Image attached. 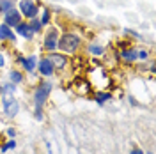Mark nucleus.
I'll list each match as a JSON object with an SVG mask.
<instances>
[{
  "mask_svg": "<svg viewBox=\"0 0 156 154\" xmlns=\"http://www.w3.org/2000/svg\"><path fill=\"white\" fill-rule=\"evenodd\" d=\"M20 9H21V12L27 16V18H34L36 14H37V7L30 2V0H21V4H20Z\"/></svg>",
  "mask_w": 156,
  "mask_h": 154,
  "instance_id": "20e7f679",
  "label": "nucleus"
},
{
  "mask_svg": "<svg viewBox=\"0 0 156 154\" xmlns=\"http://www.w3.org/2000/svg\"><path fill=\"white\" fill-rule=\"evenodd\" d=\"M129 154H144V152H142V151H138V149H135V151H131Z\"/></svg>",
  "mask_w": 156,
  "mask_h": 154,
  "instance_id": "412c9836",
  "label": "nucleus"
},
{
  "mask_svg": "<svg viewBox=\"0 0 156 154\" xmlns=\"http://www.w3.org/2000/svg\"><path fill=\"white\" fill-rule=\"evenodd\" d=\"M90 51H92V53H96V55H101V51H103V50L99 48V46H90Z\"/></svg>",
  "mask_w": 156,
  "mask_h": 154,
  "instance_id": "f3484780",
  "label": "nucleus"
},
{
  "mask_svg": "<svg viewBox=\"0 0 156 154\" xmlns=\"http://www.w3.org/2000/svg\"><path fill=\"white\" fill-rule=\"evenodd\" d=\"M18 34H21L23 37H27V39H30L32 37V34H34V30L30 29L29 25H23V23H18Z\"/></svg>",
  "mask_w": 156,
  "mask_h": 154,
  "instance_id": "1a4fd4ad",
  "label": "nucleus"
},
{
  "mask_svg": "<svg viewBox=\"0 0 156 154\" xmlns=\"http://www.w3.org/2000/svg\"><path fill=\"white\" fill-rule=\"evenodd\" d=\"M14 145H16V142H7V144H5L4 147H2V151H7V149H12Z\"/></svg>",
  "mask_w": 156,
  "mask_h": 154,
  "instance_id": "dca6fc26",
  "label": "nucleus"
},
{
  "mask_svg": "<svg viewBox=\"0 0 156 154\" xmlns=\"http://www.w3.org/2000/svg\"><path fill=\"white\" fill-rule=\"evenodd\" d=\"M21 62H23V66H25V69L27 71H32L34 69V66H36V57H29V58H20Z\"/></svg>",
  "mask_w": 156,
  "mask_h": 154,
  "instance_id": "9b49d317",
  "label": "nucleus"
},
{
  "mask_svg": "<svg viewBox=\"0 0 156 154\" xmlns=\"http://www.w3.org/2000/svg\"><path fill=\"white\" fill-rule=\"evenodd\" d=\"M136 55H138V58H146V57H147L146 51H140V53H136Z\"/></svg>",
  "mask_w": 156,
  "mask_h": 154,
  "instance_id": "6ab92c4d",
  "label": "nucleus"
},
{
  "mask_svg": "<svg viewBox=\"0 0 156 154\" xmlns=\"http://www.w3.org/2000/svg\"><path fill=\"white\" fill-rule=\"evenodd\" d=\"M4 62H5V60H4V57H2V55H0V66H4Z\"/></svg>",
  "mask_w": 156,
  "mask_h": 154,
  "instance_id": "4be33fe9",
  "label": "nucleus"
},
{
  "mask_svg": "<svg viewBox=\"0 0 156 154\" xmlns=\"http://www.w3.org/2000/svg\"><path fill=\"white\" fill-rule=\"evenodd\" d=\"M11 80H12L14 83H18V82H21V75H20L18 71H12V73H11Z\"/></svg>",
  "mask_w": 156,
  "mask_h": 154,
  "instance_id": "4468645a",
  "label": "nucleus"
},
{
  "mask_svg": "<svg viewBox=\"0 0 156 154\" xmlns=\"http://www.w3.org/2000/svg\"><path fill=\"white\" fill-rule=\"evenodd\" d=\"M44 46H46L48 50H53L55 46H57V32H55V30H51V32L48 34V37L44 39Z\"/></svg>",
  "mask_w": 156,
  "mask_h": 154,
  "instance_id": "6e6552de",
  "label": "nucleus"
},
{
  "mask_svg": "<svg viewBox=\"0 0 156 154\" xmlns=\"http://www.w3.org/2000/svg\"><path fill=\"white\" fill-rule=\"evenodd\" d=\"M48 11H44V14H43V18H41V23H43V25H44V23H48Z\"/></svg>",
  "mask_w": 156,
  "mask_h": 154,
  "instance_id": "a211bd4d",
  "label": "nucleus"
},
{
  "mask_svg": "<svg viewBox=\"0 0 156 154\" xmlns=\"http://www.w3.org/2000/svg\"><path fill=\"white\" fill-rule=\"evenodd\" d=\"M51 64L53 66H58V68H64L66 66V57L64 55H51Z\"/></svg>",
  "mask_w": 156,
  "mask_h": 154,
  "instance_id": "9d476101",
  "label": "nucleus"
},
{
  "mask_svg": "<svg viewBox=\"0 0 156 154\" xmlns=\"http://www.w3.org/2000/svg\"><path fill=\"white\" fill-rule=\"evenodd\" d=\"M0 39H7V41H14L16 39L14 32L9 29V25H2L0 27Z\"/></svg>",
  "mask_w": 156,
  "mask_h": 154,
  "instance_id": "0eeeda50",
  "label": "nucleus"
},
{
  "mask_svg": "<svg viewBox=\"0 0 156 154\" xmlns=\"http://www.w3.org/2000/svg\"><path fill=\"white\" fill-rule=\"evenodd\" d=\"M12 7H14V2H12V0H2V2H0V11H2V12H7V11H11Z\"/></svg>",
  "mask_w": 156,
  "mask_h": 154,
  "instance_id": "f8f14e48",
  "label": "nucleus"
},
{
  "mask_svg": "<svg viewBox=\"0 0 156 154\" xmlns=\"http://www.w3.org/2000/svg\"><path fill=\"white\" fill-rule=\"evenodd\" d=\"M122 58L128 60V62H131V60H135L136 58V51H133V50H126V51H122Z\"/></svg>",
  "mask_w": 156,
  "mask_h": 154,
  "instance_id": "ddd939ff",
  "label": "nucleus"
},
{
  "mask_svg": "<svg viewBox=\"0 0 156 154\" xmlns=\"http://www.w3.org/2000/svg\"><path fill=\"white\" fill-rule=\"evenodd\" d=\"M2 99H4V106H5V114L9 117H14L18 114V103L14 97V85H5L2 89Z\"/></svg>",
  "mask_w": 156,
  "mask_h": 154,
  "instance_id": "f257e3e1",
  "label": "nucleus"
},
{
  "mask_svg": "<svg viewBox=\"0 0 156 154\" xmlns=\"http://www.w3.org/2000/svg\"><path fill=\"white\" fill-rule=\"evenodd\" d=\"M0 94H2V87H0Z\"/></svg>",
  "mask_w": 156,
  "mask_h": 154,
  "instance_id": "5701e85b",
  "label": "nucleus"
},
{
  "mask_svg": "<svg viewBox=\"0 0 156 154\" xmlns=\"http://www.w3.org/2000/svg\"><path fill=\"white\" fill-rule=\"evenodd\" d=\"M48 92H50V83H43V85L36 90V106H37V114H39V110H41V106L44 105V101H46V97H48Z\"/></svg>",
  "mask_w": 156,
  "mask_h": 154,
  "instance_id": "7ed1b4c3",
  "label": "nucleus"
},
{
  "mask_svg": "<svg viewBox=\"0 0 156 154\" xmlns=\"http://www.w3.org/2000/svg\"><path fill=\"white\" fill-rule=\"evenodd\" d=\"M39 27H41V23H37V21H36V23L32 25V30H39Z\"/></svg>",
  "mask_w": 156,
  "mask_h": 154,
  "instance_id": "aec40b11",
  "label": "nucleus"
},
{
  "mask_svg": "<svg viewBox=\"0 0 156 154\" xmlns=\"http://www.w3.org/2000/svg\"><path fill=\"white\" fill-rule=\"evenodd\" d=\"M78 43H80V39L76 36H73V34H66V36H62L60 41H58V46L64 50V51H75L78 48Z\"/></svg>",
  "mask_w": 156,
  "mask_h": 154,
  "instance_id": "f03ea898",
  "label": "nucleus"
},
{
  "mask_svg": "<svg viewBox=\"0 0 156 154\" xmlns=\"http://www.w3.org/2000/svg\"><path fill=\"white\" fill-rule=\"evenodd\" d=\"M151 154H153V152H151Z\"/></svg>",
  "mask_w": 156,
  "mask_h": 154,
  "instance_id": "b1692460",
  "label": "nucleus"
},
{
  "mask_svg": "<svg viewBox=\"0 0 156 154\" xmlns=\"http://www.w3.org/2000/svg\"><path fill=\"white\" fill-rule=\"evenodd\" d=\"M53 69H55V66L51 64V60H50V58H43V60H41V64H39V71H41L43 75H46V76H48V75L53 73Z\"/></svg>",
  "mask_w": 156,
  "mask_h": 154,
  "instance_id": "423d86ee",
  "label": "nucleus"
},
{
  "mask_svg": "<svg viewBox=\"0 0 156 154\" xmlns=\"http://www.w3.org/2000/svg\"><path fill=\"white\" fill-rule=\"evenodd\" d=\"M20 23V12H16L14 9H11L5 12V25H11V27H16Z\"/></svg>",
  "mask_w": 156,
  "mask_h": 154,
  "instance_id": "39448f33",
  "label": "nucleus"
},
{
  "mask_svg": "<svg viewBox=\"0 0 156 154\" xmlns=\"http://www.w3.org/2000/svg\"><path fill=\"white\" fill-rule=\"evenodd\" d=\"M107 99H110V94H98V103H105Z\"/></svg>",
  "mask_w": 156,
  "mask_h": 154,
  "instance_id": "2eb2a0df",
  "label": "nucleus"
}]
</instances>
